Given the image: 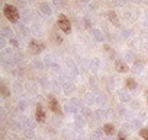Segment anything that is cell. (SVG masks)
Masks as SVG:
<instances>
[{"instance_id": "obj_1", "label": "cell", "mask_w": 148, "mask_h": 140, "mask_svg": "<svg viewBox=\"0 0 148 140\" xmlns=\"http://www.w3.org/2000/svg\"><path fill=\"white\" fill-rule=\"evenodd\" d=\"M3 13H5L6 19L9 22H12V24H16L19 21V18H21V13H19L18 8L13 6V5H5L3 6Z\"/></svg>"}, {"instance_id": "obj_2", "label": "cell", "mask_w": 148, "mask_h": 140, "mask_svg": "<svg viewBox=\"0 0 148 140\" xmlns=\"http://www.w3.org/2000/svg\"><path fill=\"white\" fill-rule=\"evenodd\" d=\"M58 28H60L64 34H70V32H71L70 19H68L65 15H62V13H60V16H58Z\"/></svg>"}, {"instance_id": "obj_3", "label": "cell", "mask_w": 148, "mask_h": 140, "mask_svg": "<svg viewBox=\"0 0 148 140\" xmlns=\"http://www.w3.org/2000/svg\"><path fill=\"white\" fill-rule=\"evenodd\" d=\"M49 110L55 114V115H60V117H62V110H61V107H60V104H58V99L54 96V95H49Z\"/></svg>"}, {"instance_id": "obj_4", "label": "cell", "mask_w": 148, "mask_h": 140, "mask_svg": "<svg viewBox=\"0 0 148 140\" xmlns=\"http://www.w3.org/2000/svg\"><path fill=\"white\" fill-rule=\"evenodd\" d=\"M44 48H45V45L42 42H39L38 40H31V42H29V51L34 55H38L41 51H44Z\"/></svg>"}, {"instance_id": "obj_5", "label": "cell", "mask_w": 148, "mask_h": 140, "mask_svg": "<svg viewBox=\"0 0 148 140\" xmlns=\"http://www.w3.org/2000/svg\"><path fill=\"white\" fill-rule=\"evenodd\" d=\"M35 117H36L38 123H45L47 121V114H45V111H44L41 104H36V114H35Z\"/></svg>"}, {"instance_id": "obj_6", "label": "cell", "mask_w": 148, "mask_h": 140, "mask_svg": "<svg viewBox=\"0 0 148 140\" xmlns=\"http://www.w3.org/2000/svg\"><path fill=\"white\" fill-rule=\"evenodd\" d=\"M115 69L118 70L119 73H126L128 70H129V67H128V64H126V61L125 60H115Z\"/></svg>"}, {"instance_id": "obj_7", "label": "cell", "mask_w": 148, "mask_h": 140, "mask_svg": "<svg viewBox=\"0 0 148 140\" xmlns=\"http://www.w3.org/2000/svg\"><path fill=\"white\" fill-rule=\"evenodd\" d=\"M108 19H109V22H110L113 26H119V25H121V24H119V18H118V15H116L115 10H109V12H108Z\"/></svg>"}, {"instance_id": "obj_8", "label": "cell", "mask_w": 148, "mask_h": 140, "mask_svg": "<svg viewBox=\"0 0 148 140\" xmlns=\"http://www.w3.org/2000/svg\"><path fill=\"white\" fill-rule=\"evenodd\" d=\"M39 12H41L42 15H45V16L52 15V9H51V6H49L47 2H44V3H41V5H39Z\"/></svg>"}, {"instance_id": "obj_9", "label": "cell", "mask_w": 148, "mask_h": 140, "mask_svg": "<svg viewBox=\"0 0 148 140\" xmlns=\"http://www.w3.org/2000/svg\"><path fill=\"white\" fill-rule=\"evenodd\" d=\"M115 131H116V128H115V125H113V124L108 123V124H105V125H103V133H105V134L112 136V134H115Z\"/></svg>"}, {"instance_id": "obj_10", "label": "cell", "mask_w": 148, "mask_h": 140, "mask_svg": "<svg viewBox=\"0 0 148 140\" xmlns=\"http://www.w3.org/2000/svg\"><path fill=\"white\" fill-rule=\"evenodd\" d=\"M44 64L48 66V67H55L57 69V63H55V57L54 55H47L45 60H44Z\"/></svg>"}, {"instance_id": "obj_11", "label": "cell", "mask_w": 148, "mask_h": 140, "mask_svg": "<svg viewBox=\"0 0 148 140\" xmlns=\"http://www.w3.org/2000/svg\"><path fill=\"white\" fill-rule=\"evenodd\" d=\"M125 86H126L128 91L136 89V82H135V79H134V78H128V79L125 80Z\"/></svg>"}, {"instance_id": "obj_12", "label": "cell", "mask_w": 148, "mask_h": 140, "mask_svg": "<svg viewBox=\"0 0 148 140\" xmlns=\"http://www.w3.org/2000/svg\"><path fill=\"white\" fill-rule=\"evenodd\" d=\"M92 34H93V38H95L97 42H103V41H105V35L102 34L100 29H93Z\"/></svg>"}, {"instance_id": "obj_13", "label": "cell", "mask_w": 148, "mask_h": 140, "mask_svg": "<svg viewBox=\"0 0 148 140\" xmlns=\"http://www.w3.org/2000/svg\"><path fill=\"white\" fill-rule=\"evenodd\" d=\"M0 35L5 37V38H13V31H12V28L5 26V28H2V31H0Z\"/></svg>"}, {"instance_id": "obj_14", "label": "cell", "mask_w": 148, "mask_h": 140, "mask_svg": "<svg viewBox=\"0 0 148 140\" xmlns=\"http://www.w3.org/2000/svg\"><path fill=\"white\" fill-rule=\"evenodd\" d=\"M100 67V60L97 57H95L92 61H90V69H92V72H97Z\"/></svg>"}, {"instance_id": "obj_15", "label": "cell", "mask_w": 148, "mask_h": 140, "mask_svg": "<svg viewBox=\"0 0 148 140\" xmlns=\"http://www.w3.org/2000/svg\"><path fill=\"white\" fill-rule=\"evenodd\" d=\"M142 69H144V64L139 63V61H135V64H134V67H132V72H135V73H141V72H142Z\"/></svg>"}, {"instance_id": "obj_16", "label": "cell", "mask_w": 148, "mask_h": 140, "mask_svg": "<svg viewBox=\"0 0 148 140\" xmlns=\"http://www.w3.org/2000/svg\"><path fill=\"white\" fill-rule=\"evenodd\" d=\"M134 35V31L131 28H122V37L123 38H131Z\"/></svg>"}, {"instance_id": "obj_17", "label": "cell", "mask_w": 148, "mask_h": 140, "mask_svg": "<svg viewBox=\"0 0 148 140\" xmlns=\"http://www.w3.org/2000/svg\"><path fill=\"white\" fill-rule=\"evenodd\" d=\"M136 57H135V53L134 51H131V50H128L126 53H125V60L126 61H134Z\"/></svg>"}, {"instance_id": "obj_18", "label": "cell", "mask_w": 148, "mask_h": 140, "mask_svg": "<svg viewBox=\"0 0 148 140\" xmlns=\"http://www.w3.org/2000/svg\"><path fill=\"white\" fill-rule=\"evenodd\" d=\"M0 91H2V96H3V98H6V96H9V95H10V91L8 89V86H6L5 83L0 85Z\"/></svg>"}, {"instance_id": "obj_19", "label": "cell", "mask_w": 148, "mask_h": 140, "mask_svg": "<svg viewBox=\"0 0 148 140\" xmlns=\"http://www.w3.org/2000/svg\"><path fill=\"white\" fill-rule=\"evenodd\" d=\"M22 18H23V24H28V22L31 21V12H29V10H23Z\"/></svg>"}, {"instance_id": "obj_20", "label": "cell", "mask_w": 148, "mask_h": 140, "mask_svg": "<svg viewBox=\"0 0 148 140\" xmlns=\"http://www.w3.org/2000/svg\"><path fill=\"white\" fill-rule=\"evenodd\" d=\"M103 50H105V51H106V53H108V54H109V55L112 57V58L115 57V51L112 50V47H110L109 44H105V47H103Z\"/></svg>"}, {"instance_id": "obj_21", "label": "cell", "mask_w": 148, "mask_h": 140, "mask_svg": "<svg viewBox=\"0 0 148 140\" xmlns=\"http://www.w3.org/2000/svg\"><path fill=\"white\" fill-rule=\"evenodd\" d=\"M139 136H141V139L148 140V128H147V127L141 128V130H139Z\"/></svg>"}, {"instance_id": "obj_22", "label": "cell", "mask_w": 148, "mask_h": 140, "mask_svg": "<svg viewBox=\"0 0 148 140\" xmlns=\"http://www.w3.org/2000/svg\"><path fill=\"white\" fill-rule=\"evenodd\" d=\"M126 2H128V0H113V5L118 6V8H122V6L126 5Z\"/></svg>"}, {"instance_id": "obj_23", "label": "cell", "mask_w": 148, "mask_h": 140, "mask_svg": "<svg viewBox=\"0 0 148 140\" xmlns=\"http://www.w3.org/2000/svg\"><path fill=\"white\" fill-rule=\"evenodd\" d=\"M32 64H34V67H36L38 70H41V69L44 67V64H42V63H41V61H39L38 58H35V60L32 61Z\"/></svg>"}, {"instance_id": "obj_24", "label": "cell", "mask_w": 148, "mask_h": 140, "mask_svg": "<svg viewBox=\"0 0 148 140\" xmlns=\"http://www.w3.org/2000/svg\"><path fill=\"white\" fill-rule=\"evenodd\" d=\"M10 45H12V48H19V41L16 40V38H10Z\"/></svg>"}, {"instance_id": "obj_25", "label": "cell", "mask_w": 148, "mask_h": 140, "mask_svg": "<svg viewBox=\"0 0 148 140\" xmlns=\"http://www.w3.org/2000/svg\"><path fill=\"white\" fill-rule=\"evenodd\" d=\"M6 48V38L0 35V50H5Z\"/></svg>"}, {"instance_id": "obj_26", "label": "cell", "mask_w": 148, "mask_h": 140, "mask_svg": "<svg viewBox=\"0 0 148 140\" xmlns=\"http://www.w3.org/2000/svg\"><path fill=\"white\" fill-rule=\"evenodd\" d=\"M19 29H21V34H23V37H28V35H29V31H28V28H26L25 25H23V26L21 25Z\"/></svg>"}, {"instance_id": "obj_27", "label": "cell", "mask_w": 148, "mask_h": 140, "mask_svg": "<svg viewBox=\"0 0 148 140\" xmlns=\"http://www.w3.org/2000/svg\"><path fill=\"white\" fill-rule=\"evenodd\" d=\"M83 24H84L86 28H89V29L92 28V21H90L89 18H83Z\"/></svg>"}, {"instance_id": "obj_28", "label": "cell", "mask_w": 148, "mask_h": 140, "mask_svg": "<svg viewBox=\"0 0 148 140\" xmlns=\"http://www.w3.org/2000/svg\"><path fill=\"white\" fill-rule=\"evenodd\" d=\"M118 140H128V136L125 134V131H119L118 133Z\"/></svg>"}, {"instance_id": "obj_29", "label": "cell", "mask_w": 148, "mask_h": 140, "mask_svg": "<svg viewBox=\"0 0 148 140\" xmlns=\"http://www.w3.org/2000/svg\"><path fill=\"white\" fill-rule=\"evenodd\" d=\"M68 67L71 69V72H73V73H77V69H76V64H74L73 61H68Z\"/></svg>"}, {"instance_id": "obj_30", "label": "cell", "mask_w": 148, "mask_h": 140, "mask_svg": "<svg viewBox=\"0 0 148 140\" xmlns=\"http://www.w3.org/2000/svg\"><path fill=\"white\" fill-rule=\"evenodd\" d=\"M119 96H121V99H122V101H129V95H128L126 92H121V94H119Z\"/></svg>"}, {"instance_id": "obj_31", "label": "cell", "mask_w": 148, "mask_h": 140, "mask_svg": "<svg viewBox=\"0 0 148 140\" xmlns=\"http://www.w3.org/2000/svg\"><path fill=\"white\" fill-rule=\"evenodd\" d=\"M64 91H65L67 94H70V92L73 91V85H68V83H67V85L64 86Z\"/></svg>"}, {"instance_id": "obj_32", "label": "cell", "mask_w": 148, "mask_h": 140, "mask_svg": "<svg viewBox=\"0 0 148 140\" xmlns=\"http://www.w3.org/2000/svg\"><path fill=\"white\" fill-rule=\"evenodd\" d=\"M54 41L58 42V44H61V42H62V38H61L60 35H54Z\"/></svg>"}, {"instance_id": "obj_33", "label": "cell", "mask_w": 148, "mask_h": 140, "mask_svg": "<svg viewBox=\"0 0 148 140\" xmlns=\"http://www.w3.org/2000/svg\"><path fill=\"white\" fill-rule=\"evenodd\" d=\"M54 5H55L57 8H61V6H62V0H54Z\"/></svg>"}, {"instance_id": "obj_34", "label": "cell", "mask_w": 148, "mask_h": 140, "mask_svg": "<svg viewBox=\"0 0 148 140\" xmlns=\"http://www.w3.org/2000/svg\"><path fill=\"white\" fill-rule=\"evenodd\" d=\"M145 25L148 26V9H147V12H145Z\"/></svg>"}, {"instance_id": "obj_35", "label": "cell", "mask_w": 148, "mask_h": 140, "mask_svg": "<svg viewBox=\"0 0 148 140\" xmlns=\"http://www.w3.org/2000/svg\"><path fill=\"white\" fill-rule=\"evenodd\" d=\"M129 2H132V3H141L142 0H129Z\"/></svg>"}, {"instance_id": "obj_36", "label": "cell", "mask_w": 148, "mask_h": 140, "mask_svg": "<svg viewBox=\"0 0 148 140\" xmlns=\"http://www.w3.org/2000/svg\"><path fill=\"white\" fill-rule=\"evenodd\" d=\"M145 99H147V104H148V89L145 91Z\"/></svg>"}, {"instance_id": "obj_37", "label": "cell", "mask_w": 148, "mask_h": 140, "mask_svg": "<svg viewBox=\"0 0 148 140\" xmlns=\"http://www.w3.org/2000/svg\"><path fill=\"white\" fill-rule=\"evenodd\" d=\"M142 37H145V38H148V31H144V35Z\"/></svg>"}]
</instances>
